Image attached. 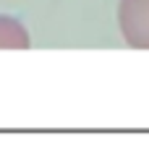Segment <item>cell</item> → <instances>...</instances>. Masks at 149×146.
Instances as JSON below:
<instances>
[{
  "mask_svg": "<svg viewBox=\"0 0 149 146\" xmlns=\"http://www.w3.org/2000/svg\"><path fill=\"white\" fill-rule=\"evenodd\" d=\"M120 24L131 42L149 44V0H120Z\"/></svg>",
  "mask_w": 149,
  "mask_h": 146,
  "instance_id": "obj_1",
  "label": "cell"
}]
</instances>
